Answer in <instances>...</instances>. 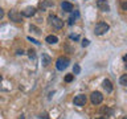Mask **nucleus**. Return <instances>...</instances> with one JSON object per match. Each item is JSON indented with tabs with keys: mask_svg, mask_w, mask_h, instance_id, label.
I'll use <instances>...</instances> for the list:
<instances>
[{
	"mask_svg": "<svg viewBox=\"0 0 127 119\" xmlns=\"http://www.w3.org/2000/svg\"><path fill=\"white\" fill-rule=\"evenodd\" d=\"M109 29H110L109 24L101 21V23H98L97 25H95V28H94V33L97 34V36H101V34H105Z\"/></svg>",
	"mask_w": 127,
	"mask_h": 119,
	"instance_id": "obj_1",
	"label": "nucleus"
},
{
	"mask_svg": "<svg viewBox=\"0 0 127 119\" xmlns=\"http://www.w3.org/2000/svg\"><path fill=\"white\" fill-rule=\"evenodd\" d=\"M70 63V60L67 57H60L57 61H56V67H57L58 70H65L67 66H69Z\"/></svg>",
	"mask_w": 127,
	"mask_h": 119,
	"instance_id": "obj_2",
	"label": "nucleus"
},
{
	"mask_svg": "<svg viewBox=\"0 0 127 119\" xmlns=\"http://www.w3.org/2000/svg\"><path fill=\"white\" fill-rule=\"evenodd\" d=\"M90 101L93 105H99V103H102V101H103V95L99 93V91H94V93H91V95H90Z\"/></svg>",
	"mask_w": 127,
	"mask_h": 119,
	"instance_id": "obj_3",
	"label": "nucleus"
},
{
	"mask_svg": "<svg viewBox=\"0 0 127 119\" xmlns=\"http://www.w3.org/2000/svg\"><path fill=\"white\" fill-rule=\"evenodd\" d=\"M8 16H9L11 21H15V23H21V13H20V12H17L16 9H12V11H9V13H8Z\"/></svg>",
	"mask_w": 127,
	"mask_h": 119,
	"instance_id": "obj_4",
	"label": "nucleus"
},
{
	"mask_svg": "<svg viewBox=\"0 0 127 119\" xmlns=\"http://www.w3.org/2000/svg\"><path fill=\"white\" fill-rule=\"evenodd\" d=\"M50 23L56 29H61L64 27V21L60 17H56V16H50Z\"/></svg>",
	"mask_w": 127,
	"mask_h": 119,
	"instance_id": "obj_5",
	"label": "nucleus"
},
{
	"mask_svg": "<svg viewBox=\"0 0 127 119\" xmlns=\"http://www.w3.org/2000/svg\"><path fill=\"white\" fill-rule=\"evenodd\" d=\"M74 105L75 106H79V107H82V106H85L86 105V95H83V94H79L77 95V97L74 98Z\"/></svg>",
	"mask_w": 127,
	"mask_h": 119,
	"instance_id": "obj_6",
	"label": "nucleus"
},
{
	"mask_svg": "<svg viewBox=\"0 0 127 119\" xmlns=\"http://www.w3.org/2000/svg\"><path fill=\"white\" fill-rule=\"evenodd\" d=\"M97 7H98L102 12H109V11H110V5L107 4L106 0H98V1H97Z\"/></svg>",
	"mask_w": 127,
	"mask_h": 119,
	"instance_id": "obj_7",
	"label": "nucleus"
},
{
	"mask_svg": "<svg viewBox=\"0 0 127 119\" xmlns=\"http://www.w3.org/2000/svg\"><path fill=\"white\" fill-rule=\"evenodd\" d=\"M36 13V8L34 7H27L25 9L21 12V15L24 17H31V16H33Z\"/></svg>",
	"mask_w": 127,
	"mask_h": 119,
	"instance_id": "obj_8",
	"label": "nucleus"
},
{
	"mask_svg": "<svg viewBox=\"0 0 127 119\" xmlns=\"http://www.w3.org/2000/svg\"><path fill=\"white\" fill-rule=\"evenodd\" d=\"M102 86H103V89L106 90V93H111V91H113V85H111V82L109 79H105V81L102 82Z\"/></svg>",
	"mask_w": 127,
	"mask_h": 119,
	"instance_id": "obj_9",
	"label": "nucleus"
},
{
	"mask_svg": "<svg viewBox=\"0 0 127 119\" xmlns=\"http://www.w3.org/2000/svg\"><path fill=\"white\" fill-rule=\"evenodd\" d=\"M61 8H62V11H65V12H71L73 11V5H71L69 1H62Z\"/></svg>",
	"mask_w": 127,
	"mask_h": 119,
	"instance_id": "obj_10",
	"label": "nucleus"
},
{
	"mask_svg": "<svg viewBox=\"0 0 127 119\" xmlns=\"http://www.w3.org/2000/svg\"><path fill=\"white\" fill-rule=\"evenodd\" d=\"M99 113L103 114L105 117H110V115H113V109H110V107H102L101 110H99Z\"/></svg>",
	"mask_w": 127,
	"mask_h": 119,
	"instance_id": "obj_11",
	"label": "nucleus"
},
{
	"mask_svg": "<svg viewBox=\"0 0 127 119\" xmlns=\"http://www.w3.org/2000/svg\"><path fill=\"white\" fill-rule=\"evenodd\" d=\"M41 62H42L44 66H48V65L52 62V60H50V57H49L48 54H42V56H41Z\"/></svg>",
	"mask_w": 127,
	"mask_h": 119,
	"instance_id": "obj_12",
	"label": "nucleus"
},
{
	"mask_svg": "<svg viewBox=\"0 0 127 119\" xmlns=\"http://www.w3.org/2000/svg\"><path fill=\"white\" fill-rule=\"evenodd\" d=\"M45 41L48 44H56V42H58V38H57V36L50 34V36H48V37L45 38Z\"/></svg>",
	"mask_w": 127,
	"mask_h": 119,
	"instance_id": "obj_13",
	"label": "nucleus"
},
{
	"mask_svg": "<svg viewBox=\"0 0 127 119\" xmlns=\"http://www.w3.org/2000/svg\"><path fill=\"white\" fill-rule=\"evenodd\" d=\"M121 85L122 86H127V74H123L121 77Z\"/></svg>",
	"mask_w": 127,
	"mask_h": 119,
	"instance_id": "obj_14",
	"label": "nucleus"
},
{
	"mask_svg": "<svg viewBox=\"0 0 127 119\" xmlns=\"http://www.w3.org/2000/svg\"><path fill=\"white\" fill-rule=\"evenodd\" d=\"M79 71H81V67H79V65H77V63H75L74 67H73V73H74V74H79Z\"/></svg>",
	"mask_w": 127,
	"mask_h": 119,
	"instance_id": "obj_15",
	"label": "nucleus"
},
{
	"mask_svg": "<svg viewBox=\"0 0 127 119\" xmlns=\"http://www.w3.org/2000/svg\"><path fill=\"white\" fill-rule=\"evenodd\" d=\"M73 78H74V74H67L65 77V82H71V81H73Z\"/></svg>",
	"mask_w": 127,
	"mask_h": 119,
	"instance_id": "obj_16",
	"label": "nucleus"
},
{
	"mask_svg": "<svg viewBox=\"0 0 127 119\" xmlns=\"http://www.w3.org/2000/svg\"><path fill=\"white\" fill-rule=\"evenodd\" d=\"M29 29H31V32H34L36 34H38V33H40V29H38V28H36L34 25H31V27H29Z\"/></svg>",
	"mask_w": 127,
	"mask_h": 119,
	"instance_id": "obj_17",
	"label": "nucleus"
},
{
	"mask_svg": "<svg viewBox=\"0 0 127 119\" xmlns=\"http://www.w3.org/2000/svg\"><path fill=\"white\" fill-rule=\"evenodd\" d=\"M28 56H29L31 58H34V56H36V52H34L33 49H29V50H28Z\"/></svg>",
	"mask_w": 127,
	"mask_h": 119,
	"instance_id": "obj_18",
	"label": "nucleus"
},
{
	"mask_svg": "<svg viewBox=\"0 0 127 119\" xmlns=\"http://www.w3.org/2000/svg\"><path fill=\"white\" fill-rule=\"evenodd\" d=\"M28 40H29V41H32L33 44H36V45H38V44H40L37 40H34V38H32V37H28Z\"/></svg>",
	"mask_w": 127,
	"mask_h": 119,
	"instance_id": "obj_19",
	"label": "nucleus"
},
{
	"mask_svg": "<svg viewBox=\"0 0 127 119\" xmlns=\"http://www.w3.org/2000/svg\"><path fill=\"white\" fill-rule=\"evenodd\" d=\"M89 42H90L89 40H83V41H82V46H83V48L87 46V45H89Z\"/></svg>",
	"mask_w": 127,
	"mask_h": 119,
	"instance_id": "obj_20",
	"label": "nucleus"
},
{
	"mask_svg": "<svg viewBox=\"0 0 127 119\" xmlns=\"http://www.w3.org/2000/svg\"><path fill=\"white\" fill-rule=\"evenodd\" d=\"M122 8H123L125 11L127 9V3H126V1H123V4H122Z\"/></svg>",
	"mask_w": 127,
	"mask_h": 119,
	"instance_id": "obj_21",
	"label": "nucleus"
},
{
	"mask_svg": "<svg viewBox=\"0 0 127 119\" xmlns=\"http://www.w3.org/2000/svg\"><path fill=\"white\" fill-rule=\"evenodd\" d=\"M74 20H75L74 17H70V19H69V24H70V25H73V23H74Z\"/></svg>",
	"mask_w": 127,
	"mask_h": 119,
	"instance_id": "obj_22",
	"label": "nucleus"
},
{
	"mask_svg": "<svg viewBox=\"0 0 127 119\" xmlns=\"http://www.w3.org/2000/svg\"><path fill=\"white\" fill-rule=\"evenodd\" d=\"M70 38H71V40H78V36H74V34H71V36H70Z\"/></svg>",
	"mask_w": 127,
	"mask_h": 119,
	"instance_id": "obj_23",
	"label": "nucleus"
},
{
	"mask_svg": "<svg viewBox=\"0 0 127 119\" xmlns=\"http://www.w3.org/2000/svg\"><path fill=\"white\" fill-rule=\"evenodd\" d=\"M3 15H4V12H3V9H1V8H0V19L3 17Z\"/></svg>",
	"mask_w": 127,
	"mask_h": 119,
	"instance_id": "obj_24",
	"label": "nucleus"
},
{
	"mask_svg": "<svg viewBox=\"0 0 127 119\" xmlns=\"http://www.w3.org/2000/svg\"><path fill=\"white\" fill-rule=\"evenodd\" d=\"M98 119H106V117H101V118H98Z\"/></svg>",
	"mask_w": 127,
	"mask_h": 119,
	"instance_id": "obj_25",
	"label": "nucleus"
},
{
	"mask_svg": "<svg viewBox=\"0 0 127 119\" xmlns=\"http://www.w3.org/2000/svg\"><path fill=\"white\" fill-rule=\"evenodd\" d=\"M3 81V78H1V75H0V82H1Z\"/></svg>",
	"mask_w": 127,
	"mask_h": 119,
	"instance_id": "obj_26",
	"label": "nucleus"
}]
</instances>
